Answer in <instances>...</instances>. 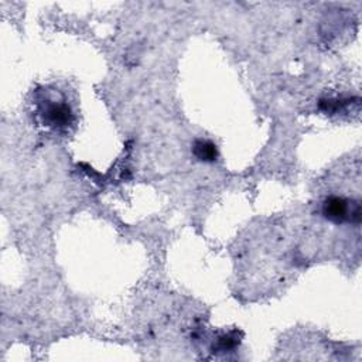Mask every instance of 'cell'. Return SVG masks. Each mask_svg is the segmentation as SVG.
I'll list each match as a JSON object with an SVG mask.
<instances>
[{
	"mask_svg": "<svg viewBox=\"0 0 362 362\" xmlns=\"http://www.w3.org/2000/svg\"><path fill=\"white\" fill-rule=\"evenodd\" d=\"M34 113L38 122L51 130H65L75 119V115L65 96L57 90H37L34 96Z\"/></svg>",
	"mask_w": 362,
	"mask_h": 362,
	"instance_id": "1",
	"label": "cell"
},
{
	"mask_svg": "<svg viewBox=\"0 0 362 362\" xmlns=\"http://www.w3.org/2000/svg\"><path fill=\"white\" fill-rule=\"evenodd\" d=\"M321 212L324 218L332 223H344L361 222V204L358 201H352L338 195H329L322 201Z\"/></svg>",
	"mask_w": 362,
	"mask_h": 362,
	"instance_id": "2",
	"label": "cell"
},
{
	"mask_svg": "<svg viewBox=\"0 0 362 362\" xmlns=\"http://www.w3.org/2000/svg\"><path fill=\"white\" fill-rule=\"evenodd\" d=\"M192 154L197 160L204 163H212L218 158V148L216 144L211 140L198 139L192 144Z\"/></svg>",
	"mask_w": 362,
	"mask_h": 362,
	"instance_id": "3",
	"label": "cell"
},
{
	"mask_svg": "<svg viewBox=\"0 0 362 362\" xmlns=\"http://www.w3.org/2000/svg\"><path fill=\"white\" fill-rule=\"evenodd\" d=\"M240 338L238 335V331H230V332H225L222 334L218 339L216 344L214 345L215 351H221V352H226L229 349H233L239 345Z\"/></svg>",
	"mask_w": 362,
	"mask_h": 362,
	"instance_id": "4",
	"label": "cell"
}]
</instances>
